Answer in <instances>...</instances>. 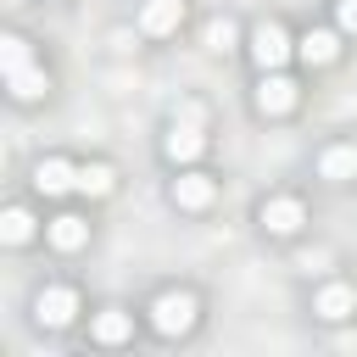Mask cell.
Returning a JSON list of instances; mask_svg holds the SVG:
<instances>
[{"label":"cell","mask_w":357,"mask_h":357,"mask_svg":"<svg viewBox=\"0 0 357 357\" xmlns=\"http://www.w3.org/2000/svg\"><path fill=\"white\" fill-rule=\"evenodd\" d=\"M195 312H201V307H195L190 290H162V296L151 301V329L167 335V340H173V335H190V329H195Z\"/></svg>","instance_id":"1"},{"label":"cell","mask_w":357,"mask_h":357,"mask_svg":"<svg viewBox=\"0 0 357 357\" xmlns=\"http://www.w3.org/2000/svg\"><path fill=\"white\" fill-rule=\"evenodd\" d=\"M162 151H167V162H195V156L206 151V139H201L195 123H173V134L162 139Z\"/></svg>","instance_id":"10"},{"label":"cell","mask_w":357,"mask_h":357,"mask_svg":"<svg viewBox=\"0 0 357 357\" xmlns=\"http://www.w3.org/2000/svg\"><path fill=\"white\" fill-rule=\"evenodd\" d=\"M73 184H78V167H73L67 156H45V162L33 167V190H39V195H67Z\"/></svg>","instance_id":"7"},{"label":"cell","mask_w":357,"mask_h":357,"mask_svg":"<svg viewBox=\"0 0 357 357\" xmlns=\"http://www.w3.org/2000/svg\"><path fill=\"white\" fill-rule=\"evenodd\" d=\"M0 240H6V245H28V240H33V212L11 206V212L0 218Z\"/></svg>","instance_id":"17"},{"label":"cell","mask_w":357,"mask_h":357,"mask_svg":"<svg viewBox=\"0 0 357 357\" xmlns=\"http://www.w3.org/2000/svg\"><path fill=\"white\" fill-rule=\"evenodd\" d=\"M296 56H301L307 67H329V61L340 56V33H335V28H307V33L296 39Z\"/></svg>","instance_id":"6"},{"label":"cell","mask_w":357,"mask_h":357,"mask_svg":"<svg viewBox=\"0 0 357 357\" xmlns=\"http://www.w3.org/2000/svg\"><path fill=\"white\" fill-rule=\"evenodd\" d=\"M257 218H262V229H268V234H279V240H284V234H296V229L307 223V206H301L296 195H268Z\"/></svg>","instance_id":"4"},{"label":"cell","mask_w":357,"mask_h":357,"mask_svg":"<svg viewBox=\"0 0 357 357\" xmlns=\"http://www.w3.org/2000/svg\"><path fill=\"white\" fill-rule=\"evenodd\" d=\"M6 84H11V95H17V100H39V95L50 89V78H45V67H22V73H11Z\"/></svg>","instance_id":"16"},{"label":"cell","mask_w":357,"mask_h":357,"mask_svg":"<svg viewBox=\"0 0 357 357\" xmlns=\"http://www.w3.org/2000/svg\"><path fill=\"white\" fill-rule=\"evenodd\" d=\"M234 39H240V33H234V22H229V17H212V22H206V50L229 56V50H234Z\"/></svg>","instance_id":"19"},{"label":"cell","mask_w":357,"mask_h":357,"mask_svg":"<svg viewBox=\"0 0 357 357\" xmlns=\"http://www.w3.org/2000/svg\"><path fill=\"white\" fill-rule=\"evenodd\" d=\"M290 33L279 28V22H257V33H251V61L262 67V73H279L284 61H290Z\"/></svg>","instance_id":"2"},{"label":"cell","mask_w":357,"mask_h":357,"mask_svg":"<svg viewBox=\"0 0 357 357\" xmlns=\"http://www.w3.org/2000/svg\"><path fill=\"white\" fill-rule=\"evenodd\" d=\"M335 22H340V33H357V0H340L335 6Z\"/></svg>","instance_id":"20"},{"label":"cell","mask_w":357,"mask_h":357,"mask_svg":"<svg viewBox=\"0 0 357 357\" xmlns=\"http://www.w3.org/2000/svg\"><path fill=\"white\" fill-rule=\"evenodd\" d=\"M212 195H218V184H212L206 173H178V178H173V206H184V212L212 206Z\"/></svg>","instance_id":"9"},{"label":"cell","mask_w":357,"mask_h":357,"mask_svg":"<svg viewBox=\"0 0 357 357\" xmlns=\"http://www.w3.org/2000/svg\"><path fill=\"white\" fill-rule=\"evenodd\" d=\"M33 318H39L45 329L73 324V318H78V290H67V284H45V290H39V301H33Z\"/></svg>","instance_id":"3"},{"label":"cell","mask_w":357,"mask_h":357,"mask_svg":"<svg viewBox=\"0 0 357 357\" xmlns=\"http://www.w3.org/2000/svg\"><path fill=\"white\" fill-rule=\"evenodd\" d=\"M318 173H324V178H335V184L357 178V145H329V151L318 156Z\"/></svg>","instance_id":"14"},{"label":"cell","mask_w":357,"mask_h":357,"mask_svg":"<svg viewBox=\"0 0 357 357\" xmlns=\"http://www.w3.org/2000/svg\"><path fill=\"white\" fill-rule=\"evenodd\" d=\"M134 335V318L123 312V307H106V312H95V340L100 346H123Z\"/></svg>","instance_id":"13"},{"label":"cell","mask_w":357,"mask_h":357,"mask_svg":"<svg viewBox=\"0 0 357 357\" xmlns=\"http://www.w3.org/2000/svg\"><path fill=\"white\" fill-rule=\"evenodd\" d=\"M351 307H357V296H351V284H324L318 290V301H312V312L318 318H329V324H340V318H351Z\"/></svg>","instance_id":"11"},{"label":"cell","mask_w":357,"mask_h":357,"mask_svg":"<svg viewBox=\"0 0 357 357\" xmlns=\"http://www.w3.org/2000/svg\"><path fill=\"white\" fill-rule=\"evenodd\" d=\"M296 106V84L284 78V73H262V84H257V112L262 117H284Z\"/></svg>","instance_id":"5"},{"label":"cell","mask_w":357,"mask_h":357,"mask_svg":"<svg viewBox=\"0 0 357 357\" xmlns=\"http://www.w3.org/2000/svg\"><path fill=\"white\" fill-rule=\"evenodd\" d=\"M178 22H184V0H145V11H139V28H145L151 39L178 33Z\"/></svg>","instance_id":"8"},{"label":"cell","mask_w":357,"mask_h":357,"mask_svg":"<svg viewBox=\"0 0 357 357\" xmlns=\"http://www.w3.org/2000/svg\"><path fill=\"white\" fill-rule=\"evenodd\" d=\"M112 184H117V173H112L106 162H89V167H78V190H84V195H112Z\"/></svg>","instance_id":"18"},{"label":"cell","mask_w":357,"mask_h":357,"mask_svg":"<svg viewBox=\"0 0 357 357\" xmlns=\"http://www.w3.org/2000/svg\"><path fill=\"white\" fill-rule=\"evenodd\" d=\"M45 234H50V245H56V251H78V245L89 240V223H84L78 212H61V218H50V229H45Z\"/></svg>","instance_id":"12"},{"label":"cell","mask_w":357,"mask_h":357,"mask_svg":"<svg viewBox=\"0 0 357 357\" xmlns=\"http://www.w3.org/2000/svg\"><path fill=\"white\" fill-rule=\"evenodd\" d=\"M0 67H6V78L22 73V67H33V50H28L22 33H6V39H0Z\"/></svg>","instance_id":"15"}]
</instances>
